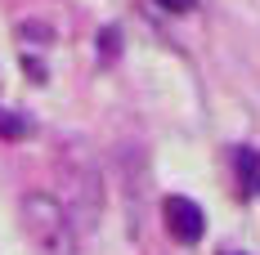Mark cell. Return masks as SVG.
<instances>
[{
    "label": "cell",
    "mask_w": 260,
    "mask_h": 255,
    "mask_svg": "<svg viewBox=\"0 0 260 255\" xmlns=\"http://www.w3.org/2000/svg\"><path fill=\"white\" fill-rule=\"evenodd\" d=\"M161 220H166V233H171L175 242H184V246H193V242L202 237V229H207L202 206L188 202V197H166V206H161Z\"/></svg>",
    "instance_id": "cell-2"
},
{
    "label": "cell",
    "mask_w": 260,
    "mask_h": 255,
    "mask_svg": "<svg viewBox=\"0 0 260 255\" xmlns=\"http://www.w3.org/2000/svg\"><path fill=\"white\" fill-rule=\"evenodd\" d=\"M31 134V121L18 117V112H5L0 107V139H27Z\"/></svg>",
    "instance_id": "cell-5"
},
{
    "label": "cell",
    "mask_w": 260,
    "mask_h": 255,
    "mask_svg": "<svg viewBox=\"0 0 260 255\" xmlns=\"http://www.w3.org/2000/svg\"><path fill=\"white\" fill-rule=\"evenodd\" d=\"M157 5H161V9H171V14H188L198 0H157Z\"/></svg>",
    "instance_id": "cell-7"
},
{
    "label": "cell",
    "mask_w": 260,
    "mask_h": 255,
    "mask_svg": "<svg viewBox=\"0 0 260 255\" xmlns=\"http://www.w3.org/2000/svg\"><path fill=\"white\" fill-rule=\"evenodd\" d=\"M23 224L36 237V246L45 255H77V229L72 215L54 193H27L23 197Z\"/></svg>",
    "instance_id": "cell-1"
},
{
    "label": "cell",
    "mask_w": 260,
    "mask_h": 255,
    "mask_svg": "<svg viewBox=\"0 0 260 255\" xmlns=\"http://www.w3.org/2000/svg\"><path fill=\"white\" fill-rule=\"evenodd\" d=\"M238 175H242V197L260 193V153H251V148H238Z\"/></svg>",
    "instance_id": "cell-4"
},
{
    "label": "cell",
    "mask_w": 260,
    "mask_h": 255,
    "mask_svg": "<svg viewBox=\"0 0 260 255\" xmlns=\"http://www.w3.org/2000/svg\"><path fill=\"white\" fill-rule=\"evenodd\" d=\"M94 193H99L94 175H85V170H72V175L63 179V210H68V215H77V220H94V210H99Z\"/></svg>",
    "instance_id": "cell-3"
},
{
    "label": "cell",
    "mask_w": 260,
    "mask_h": 255,
    "mask_svg": "<svg viewBox=\"0 0 260 255\" xmlns=\"http://www.w3.org/2000/svg\"><path fill=\"white\" fill-rule=\"evenodd\" d=\"M94 45H99V58H104V63H112V58L121 54V31H117V27H104Z\"/></svg>",
    "instance_id": "cell-6"
}]
</instances>
